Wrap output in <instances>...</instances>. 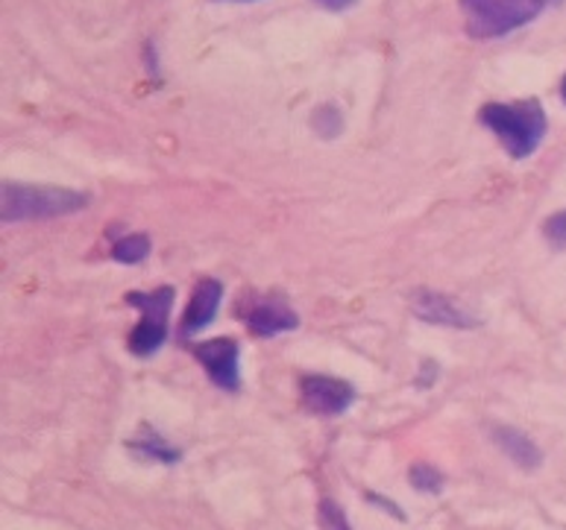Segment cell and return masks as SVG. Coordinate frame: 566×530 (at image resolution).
Listing matches in <instances>:
<instances>
[{
  "label": "cell",
  "instance_id": "cell-1",
  "mask_svg": "<svg viewBox=\"0 0 566 530\" xmlns=\"http://www.w3.org/2000/svg\"><path fill=\"white\" fill-rule=\"evenodd\" d=\"M482 124L514 159H525L541 147L546 135V112L537 100L488 103L482 109Z\"/></svg>",
  "mask_w": 566,
  "mask_h": 530
},
{
  "label": "cell",
  "instance_id": "cell-2",
  "mask_svg": "<svg viewBox=\"0 0 566 530\" xmlns=\"http://www.w3.org/2000/svg\"><path fill=\"white\" fill-rule=\"evenodd\" d=\"M88 197L71 188L51 186H3V220H51L85 209Z\"/></svg>",
  "mask_w": 566,
  "mask_h": 530
},
{
  "label": "cell",
  "instance_id": "cell-3",
  "mask_svg": "<svg viewBox=\"0 0 566 530\" xmlns=\"http://www.w3.org/2000/svg\"><path fill=\"white\" fill-rule=\"evenodd\" d=\"M461 7L475 39H499L541 15L543 0H461Z\"/></svg>",
  "mask_w": 566,
  "mask_h": 530
},
{
  "label": "cell",
  "instance_id": "cell-4",
  "mask_svg": "<svg viewBox=\"0 0 566 530\" xmlns=\"http://www.w3.org/2000/svg\"><path fill=\"white\" fill-rule=\"evenodd\" d=\"M174 287L161 285L159 290H150V294H133L129 296V305H136L142 311V320L129 335V352L136 358H153L159 352L161 343L168 340V320L170 308H174Z\"/></svg>",
  "mask_w": 566,
  "mask_h": 530
},
{
  "label": "cell",
  "instance_id": "cell-5",
  "mask_svg": "<svg viewBox=\"0 0 566 530\" xmlns=\"http://www.w3.org/2000/svg\"><path fill=\"white\" fill-rule=\"evenodd\" d=\"M195 358L203 363V370L220 390L235 393L241 388V349L235 340H229V337L206 340L195 349Z\"/></svg>",
  "mask_w": 566,
  "mask_h": 530
},
{
  "label": "cell",
  "instance_id": "cell-6",
  "mask_svg": "<svg viewBox=\"0 0 566 530\" xmlns=\"http://www.w3.org/2000/svg\"><path fill=\"white\" fill-rule=\"evenodd\" d=\"M300 402L312 413L321 416H338L355 402L353 384L340 379H329V375H308L300 381Z\"/></svg>",
  "mask_w": 566,
  "mask_h": 530
},
{
  "label": "cell",
  "instance_id": "cell-7",
  "mask_svg": "<svg viewBox=\"0 0 566 530\" xmlns=\"http://www.w3.org/2000/svg\"><path fill=\"white\" fill-rule=\"evenodd\" d=\"M220 299H223V285L214 282V278H203L200 285L195 287V296L186 308V317L179 322V335L191 337L197 331H203L209 322L218 317Z\"/></svg>",
  "mask_w": 566,
  "mask_h": 530
},
{
  "label": "cell",
  "instance_id": "cell-8",
  "mask_svg": "<svg viewBox=\"0 0 566 530\" xmlns=\"http://www.w3.org/2000/svg\"><path fill=\"white\" fill-rule=\"evenodd\" d=\"M415 314L434 326H452V329H473L475 326V320L464 308H458L452 299L434 294V290H420L415 296Z\"/></svg>",
  "mask_w": 566,
  "mask_h": 530
},
{
  "label": "cell",
  "instance_id": "cell-9",
  "mask_svg": "<svg viewBox=\"0 0 566 530\" xmlns=\"http://www.w3.org/2000/svg\"><path fill=\"white\" fill-rule=\"evenodd\" d=\"M247 326L250 331L259 337H273V335H282V331H291L296 329V314L285 305H276V303H262V305H253L250 311L244 314Z\"/></svg>",
  "mask_w": 566,
  "mask_h": 530
},
{
  "label": "cell",
  "instance_id": "cell-10",
  "mask_svg": "<svg viewBox=\"0 0 566 530\" xmlns=\"http://www.w3.org/2000/svg\"><path fill=\"white\" fill-rule=\"evenodd\" d=\"M493 439H496V446L505 452L516 466H523V469H537L543 460L541 448L534 446L532 439L525 437L523 431L516 428H493Z\"/></svg>",
  "mask_w": 566,
  "mask_h": 530
},
{
  "label": "cell",
  "instance_id": "cell-11",
  "mask_svg": "<svg viewBox=\"0 0 566 530\" xmlns=\"http://www.w3.org/2000/svg\"><path fill=\"white\" fill-rule=\"evenodd\" d=\"M129 448L138 452L142 457H147V460H159V464H177L179 457H182L179 448L170 446L168 439H161L153 428H142V434L129 443Z\"/></svg>",
  "mask_w": 566,
  "mask_h": 530
},
{
  "label": "cell",
  "instance_id": "cell-12",
  "mask_svg": "<svg viewBox=\"0 0 566 530\" xmlns=\"http://www.w3.org/2000/svg\"><path fill=\"white\" fill-rule=\"evenodd\" d=\"M150 255V237L144 235H127L120 237L118 244L112 246V258L120 264H138Z\"/></svg>",
  "mask_w": 566,
  "mask_h": 530
},
{
  "label": "cell",
  "instance_id": "cell-13",
  "mask_svg": "<svg viewBox=\"0 0 566 530\" xmlns=\"http://www.w3.org/2000/svg\"><path fill=\"white\" fill-rule=\"evenodd\" d=\"M408 480H411V487L417 492H426V496H438L440 489H443V475L434 466L417 464L415 469L408 471Z\"/></svg>",
  "mask_w": 566,
  "mask_h": 530
},
{
  "label": "cell",
  "instance_id": "cell-14",
  "mask_svg": "<svg viewBox=\"0 0 566 530\" xmlns=\"http://www.w3.org/2000/svg\"><path fill=\"white\" fill-rule=\"evenodd\" d=\"M321 519H323V528L326 530H349L344 510L332 505V501H323L321 505Z\"/></svg>",
  "mask_w": 566,
  "mask_h": 530
},
{
  "label": "cell",
  "instance_id": "cell-15",
  "mask_svg": "<svg viewBox=\"0 0 566 530\" xmlns=\"http://www.w3.org/2000/svg\"><path fill=\"white\" fill-rule=\"evenodd\" d=\"M546 237H549L555 246H566V211H558V214H552L549 223L543 226Z\"/></svg>",
  "mask_w": 566,
  "mask_h": 530
},
{
  "label": "cell",
  "instance_id": "cell-16",
  "mask_svg": "<svg viewBox=\"0 0 566 530\" xmlns=\"http://www.w3.org/2000/svg\"><path fill=\"white\" fill-rule=\"evenodd\" d=\"M370 501L373 505H379L381 510H390V513L397 516V519H406V516H402V510H399L397 505H394V501H388V498H379V496H370Z\"/></svg>",
  "mask_w": 566,
  "mask_h": 530
},
{
  "label": "cell",
  "instance_id": "cell-17",
  "mask_svg": "<svg viewBox=\"0 0 566 530\" xmlns=\"http://www.w3.org/2000/svg\"><path fill=\"white\" fill-rule=\"evenodd\" d=\"M314 3H321V7L332 9V12H340V9H349L355 0H314Z\"/></svg>",
  "mask_w": 566,
  "mask_h": 530
},
{
  "label": "cell",
  "instance_id": "cell-18",
  "mask_svg": "<svg viewBox=\"0 0 566 530\" xmlns=\"http://www.w3.org/2000/svg\"><path fill=\"white\" fill-rule=\"evenodd\" d=\"M564 100H566V80H564Z\"/></svg>",
  "mask_w": 566,
  "mask_h": 530
},
{
  "label": "cell",
  "instance_id": "cell-19",
  "mask_svg": "<svg viewBox=\"0 0 566 530\" xmlns=\"http://www.w3.org/2000/svg\"><path fill=\"white\" fill-rule=\"evenodd\" d=\"M543 3H546V0H543Z\"/></svg>",
  "mask_w": 566,
  "mask_h": 530
}]
</instances>
